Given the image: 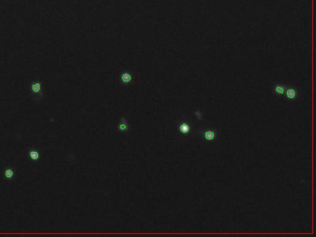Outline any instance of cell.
I'll use <instances>...</instances> for the list:
<instances>
[{
  "label": "cell",
  "instance_id": "6da1fadb",
  "mask_svg": "<svg viewBox=\"0 0 316 237\" xmlns=\"http://www.w3.org/2000/svg\"><path fill=\"white\" fill-rule=\"evenodd\" d=\"M219 133L214 129H207L205 131H200V138L202 140H206V141H214L218 138Z\"/></svg>",
  "mask_w": 316,
  "mask_h": 237
},
{
  "label": "cell",
  "instance_id": "7a4b0ae2",
  "mask_svg": "<svg viewBox=\"0 0 316 237\" xmlns=\"http://www.w3.org/2000/svg\"><path fill=\"white\" fill-rule=\"evenodd\" d=\"M30 89L33 95V98L39 97V100L43 97V87L40 82H33L30 84Z\"/></svg>",
  "mask_w": 316,
  "mask_h": 237
},
{
  "label": "cell",
  "instance_id": "3957f363",
  "mask_svg": "<svg viewBox=\"0 0 316 237\" xmlns=\"http://www.w3.org/2000/svg\"><path fill=\"white\" fill-rule=\"evenodd\" d=\"M134 79H135V76H134L132 72H128V71H125V72H122V73L120 74V76H119L120 82H121L122 84H124V85H127V84L132 83L134 82Z\"/></svg>",
  "mask_w": 316,
  "mask_h": 237
},
{
  "label": "cell",
  "instance_id": "277c9868",
  "mask_svg": "<svg viewBox=\"0 0 316 237\" xmlns=\"http://www.w3.org/2000/svg\"><path fill=\"white\" fill-rule=\"evenodd\" d=\"M286 97L289 100H296L297 97H299V91L296 88V87L293 86H286L285 94Z\"/></svg>",
  "mask_w": 316,
  "mask_h": 237
},
{
  "label": "cell",
  "instance_id": "5b68a950",
  "mask_svg": "<svg viewBox=\"0 0 316 237\" xmlns=\"http://www.w3.org/2000/svg\"><path fill=\"white\" fill-rule=\"evenodd\" d=\"M117 130H118V131H120V133H127V131L130 130V127H129V123L127 120H126V118L122 117L118 125H117Z\"/></svg>",
  "mask_w": 316,
  "mask_h": 237
},
{
  "label": "cell",
  "instance_id": "8992f818",
  "mask_svg": "<svg viewBox=\"0 0 316 237\" xmlns=\"http://www.w3.org/2000/svg\"><path fill=\"white\" fill-rule=\"evenodd\" d=\"M178 130L180 134L183 135H188L191 133V125L188 124L186 121H181L178 124Z\"/></svg>",
  "mask_w": 316,
  "mask_h": 237
},
{
  "label": "cell",
  "instance_id": "52a82bcc",
  "mask_svg": "<svg viewBox=\"0 0 316 237\" xmlns=\"http://www.w3.org/2000/svg\"><path fill=\"white\" fill-rule=\"evenodd\" d=\"M286 88V84H283V83H275V84L273 86V91H274V93H275L276 95H282L285 94Z\"/></svg>",
  "mask_w": 316,
  "mask_h": 237
},
{
  "label": "cell",
  "instance_id": "ba28073f",
  "mask_svg": "<svg viewBox=\"0 0 316 237\" xmlns=\"http://www.w3.org/2000/svg\"><path fill=\"white\" fill-rule=\"evenodd\" d=\"M27 156H28L29 159L33 161H36V160L40 159V153H39V151L35 150V149H30L28 153H27Z\"/></svg>",
  "mask_w": 316,
  "mask_h": 237
},
{
  "label": "cell",
  "instance_id": "9c48e42d",
  "mask_svg": "<svg viewBox=\"0 0 316 237\" xmlns=\"http://www.w3.org/2000/svg\"><path fill=\"white\" fill-rule=\"evenodd\" d=\"M14 175H15V172L11 167H7L4 170V176L7 180H12L14 178Z\"/></svg>",
  "mask_w": 316,
  "mask_h": 237
},
{
  "label": "cell",
  "instance_id": "30bf717a",
  "mask_svg": "<svg viewBox=\"0 0 316 237\" xmlns=\"http://www.w3.org/2000/svg\"><path fill=\"white\" fill-rule=\"evenodd\" d=\"M195 115L198 118V119H200V120H201V116H202V113L200 111V110H197V111H196L195 112Z\"/></svg>",
  "mask_w": 316,
  "mask_h": 237
}]
</instances>
